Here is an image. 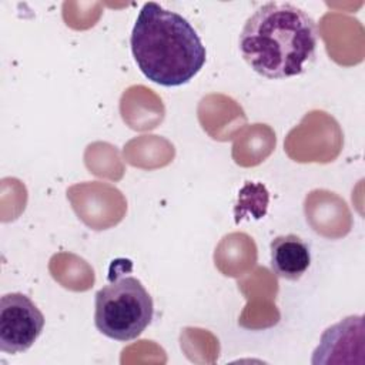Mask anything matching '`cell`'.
<instances>
[{"mask_svg": "<svg viewBox=\"0 0 365 365\" xmlns=\"http://www.w3.org/2000/svg\"><path fill=\"white\" fill-rule=\"evenodd\" d=\"M318 29L311 16L295 4L269 1L245 21L238 46L242 58L267 78L302 74L314 61Z\"/></svg>", "mask_w": 365, "mask_h": 365, "instance_id": "obj_1", "label": "cell"}, {"mask_svg": "<svg viewBox=\"0 0 365 365\" xmlns=\"http://www.w3.org/2000/svg\"><path fill=\"white\" fill-rule=\"evenodd\" d=\"M130 46L140 71L164 87L188 83L207 60L205 46L191 23L154 1L141 7Z\"/></svg>", "mask_w": 365, "mask_h": 365, "instance_id": "obj_2", "label": "cell"}, {"mask_svg": "<svg viewBox=\"0 0 365 365\" xmlns=\"http://www.w3.org/2000/svg\"><path fill=\"white\" fill-rule=\"evenodd\" d=\"M153 315V298L133 275H117L96 294L94 325L110 339H135L151 324Z\"/></svg>", "mask_w": 365, "mask_h": 365, "instance_id": "obj_3", "label": "cell"}, {"mask_svg": "<svg viewBox=\"0 0 365 365\" xmlns=\"http://www.w3.org/2000/svg\"><path fill=\"white\" fill-rule=\"evenodd\" d=\"M44 315L21 292L4 294L0 299V351L20 354L27 351L41 335Z\"/></svg>", "mask_w": 365, "mask_h": 365, "instance_id": "obj_4", "label": "cell"}, {"mask_svg": "<svg viewBox=\"0 0 365 365\" xmlns=\"http://www.w3.org/2000/svg\"><path fill=\"white\" fill-rule=\"evenodd\" d=\"M272 272L288 281H298L309 268V245L295 234L275 237L269 244Z\"/></svg>", "mask_w": 365, "mask_h": 365, "instance_id": "obj_5", "label": "cell"}]
</instances>
